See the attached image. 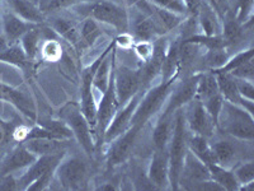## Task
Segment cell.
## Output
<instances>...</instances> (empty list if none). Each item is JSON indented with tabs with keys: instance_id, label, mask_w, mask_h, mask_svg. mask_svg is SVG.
<instances>
[{
	"instance_id": "cell-30",
	"label": "cell",
	"mask_w": 254,
	"mask_h": 191,
	"mask_svg": "<svg viewBox=\"0 0 254 191\" xmlns=\"http://www.w3.org/2000/svg\"><path fill=\"white\" fill-rule=\"evenodd\" d=\"M230 58L229 49H211L206 50L202 55V65L205 72L220 69Z\"/></svg>"
},
{
	"instance_id": "cell-13",
	"label": "cell",
	"mask_w": 254,
	"mask_h": 191,
	"mask_svg": "<svg viewBox=\"0 0 254 191\" xmlns=\"http://www.w3.org/2000/svg\"><path fill=\"white\" fill-rule=\"evenodd\" d=\"M199 76H201V73H197V74L183 79L182 82H177L173 92L168 97L162 111L176 112L178 108L183 107L185 104H188L190 101H193L196 98L197 83H198Z\"/></svg>"
},
{
	"instance_id": "cell-22",
	"label": "cell",
	"mask_w": 254,
	"mask_h": 191,
	"mask_svg": "<svg viewBox=\"0 0 254 191\" xmlns=\"http://www.w3.org/2000/svg\"><path fill=\"white\" fill-rule=\"evenodd\" d=\"M179 59H181V38L168 44L162 67L163 81L179 78Z\"/></svg>"
},
{
	"instance_id": "cell-12",
	"label": "cell",
	"mask_w": 254,
	"mask_h": 191,
	"mask_svg": "<svg viewBox=\"0 0 254 191\" xmlns=\"http://www.w3.org/2000/svg\"><path fill=\"white\" fill-rule=\"evenodd\" d=\"M185 116L186 125L192 131V134L205 136L208 139L216 129L212 119L198 99L194 98L193 101L190 102V107L187 112L185 111Z\"/></svg>"
},
{
	"instance_id": "cell-1",
	"label": "cell",
	"mask_w": 254,
	"mask_h": 191,
	"mask_svg": "<svg viewBox=\"0 0 254 191\" xmlns=\"http://www.w3.org/2000/svg\"><path fill=\"white\" fill-rule=\"evenodd\" d=\"M187 125L183 107L174 112V127L171 140L167 147L169 159V183L172 190H179V180L182 174L183 163L188 152Z\"/></svg>"
},
{
	"instance_id": "cell-14",
	"label": "cell",
	"mask_w": 254,
	"mask_h": 191,
	"mask_svg": "<svg viewBox=\"0 0 254 191\" xmlns=\"http://www.w3.org/2000/svg\"><path fill=\"white\" fill-rule=\"evenodd\" d=\"M146 176L154 189H159V190L171 189L169 159H168L167 149H155L147 167Z\"/></svg>"
},
{
	"instance_id": "cell-11",
	"label": "cell",
	"mask_w": 254,
	"mask_h": 191,
	"mask_svg": "<svg viewBox=\"0 0 254 191\" xmlns=\"http://www.w3.org/2000/svg\"><path fill=\"white\" fill-rule=\"evenodd\" d=\"M140 129L131 126L122 135L116 138L110 143V151L107 153V163L111 168L125 163L131 156L135 147L136 138L139 135Z\"/></svg>"
},
{
	"instance_id": "cell-18",
	"label": "cell",
	"mask_w": 254,
	"mask_h": 191,
	"mask_svg": "<svg viewBox=\"0 0 254 191\" xmlns=\"http://www.w3.org/2000/svg\"><path fill=\"white\" fill-rule=\"evenodd\" d=\"M215 77H216L217 87H219V91L221 93L224 101L230 102V103L246 108L248 112H251L253 115L254 101L243 98L240 93L238 92L234 78L230 74H222V73H217V74H215Z\"/></svg>"
},
{
	"instance_id": "cell-28",
	"label": "cell",
	"mask_w": 254,
	"mask_h": 191,
	"mask_svg": "<svg viewBox=\"0 0 254 191\" xmlns=\"http://www.w3.org/2000/svg\"><path fill=\"white\" fill-rule=\"evenodd\" d=\"M64 140L55 139H28L24 140L23 145L36 157L49 156V154L61 152Z\"/></svg>"
},
{
	"instance_id": "cell-33",
	"label": "cell",
	"mask_w": 254,
	"mask_h": 191,
	"mask_svg": "<svg viewBox=\"0 0 254 191\" xmlns=\"http://www.w3.org/2000/svg\"><path fill=\"white\" fill-rule=\"evenodd\" d=\"M40 54L44 61L56 63L63 58V46L55 38H47L41 44Z\"/></svg>"
},
{
	"instance_id": "cell-9",
	"label": "cell",
	"mask_w": 254,
	"mask_h": 191,
	"mask_svg": "<svg viewBox=\"0 0 254 191\" xmlns=\"http://www.w3.org/2000/svg\"><path fill=\"white\" fill-rule=\"evenodd\" d=\"M142 96V91L139 92L136 96H133L130 101L127 102L125 106H122L121 110H117L116 115L113 116V119L111 120L110 125H108L107 130L104 133L103 136V143L110 144L112 140L116 138H119L120 135L128 130L131 127V120H132L133 112H135L137 104H139L140 98Z\"/></svg>"
},
{
	"instance_id": "cell-41",
	"label": "cell",
	"mask_w": 254,
	"mask_h": 191,
	"mask_svg": "<svg viewBox=\"0 0 254 191\" xmlns=\"http://www.w3.org/2000/svg\"><path fill=\"white\" fill-rule=\"evenodd\" d=\"M231 77L238 79H244V81L253 82L254 81V61L253 59L247 63H244L243 65L238 67L237 69H234L233 72L228 73Z\"/></svg>"
},
{
	"instance_id": "cell-48",
	"label": "cell",
	"mask_w": 254,
	"mask_h": 191,
	"mask_svg": "<svg viewBox=\"0 0 254 191\" xmlns=\"http://www.w3.org/2000/svg\"><path fill=\"white\" fill-rule=\"evenodd\" d=\"M47 1H50V0H41V3H40V6H42L44 4H46Z\"/></svg>"
},
{
	"instance_id": "cell-3",
	"label": "cell",
	"mask_w": 254,
	"mask_h": 191,
	"mask_svg": "<svg viewBox=\"0 0 254 191\" xmlns=\"http://www.w3.org/2000/svg\"><path fill=\"white\" fill-rule=\"evenodd\" d=\"M217 129H221L226 134L240 140L252 142L254 139L253 115L246 108L224 101Z\"/></svg>"
},
{
	"instance_id": "cell-16",
	"label": "cell",
	"mask_w": 254,
	"mask_h": 191,
	"mask_svg": "<svg viewBox=\"0 0 254 191\" xmlns=\"http://www.w3.org/2000/svg\"><path fill=\"white\" fill-rule=\"evenodd\" d=\"M36 159H37V157L31 153L24 147L23 143H20L3 161H0V179L14 174L19 170H24V168L29 167Z\"/></svg>"
},
{
	"instance_id": "cell-19",
	"label": "cell",
	"mask_w": 254,
	"mask_h": 191,
	"mask_svg": "<svg viewBox=\"0 0 254 191\" xmlns=\"http://www.w3.org/2000/svg\"><path fill=\"white\" fill-rule=\"evenodd\" d=\"M130 29H132L131 35L133 36L135 41H153L159 36L164 35L155 22L140 12L139 9H136L135 14L130 18Z\"/></svg>"
},
{
	"instance_id": "cell-23",
	"label": "cell",
	"mask_w": 254,
	"mask_h": 191,
	"mask_svg": "<svg viewBox=\"0 0 254 191\" xmlns=\"http://www.w3.org/2000/svg\"><path fill=\"white\" fill-rule=\"evenodd\" d=\"M221 36L229 47H234L246 36V24L240 23L234 14H225L221 20Z\"/></svg>"
},
{
	"instance_id": "cell-44",
	"label": "cell",
	"mask_w": 254,
	"mask_h": 191,
	"mask_svg": "<svg viewBox=\"0 0 254 191\" xmlns=\"http://www.w3.org/2000/svg\"><path fill=\"white\" fill-rule=\"evenodd\" d=\"M0 125H1V126L5 127L6 130H8V134H9V130L13 131V129H14V126H13L12 122H6V121H4V120L1 119V117H0Z\"/></svg>"
},
{
	"instance_id": "cell-20",
	"label": "cell",
	"mask_w": 254,
	"mask_h": 191,
	"mask_svg": "<svg viewBox=\"0 0 254 191\" xmlns=\"http://www.w3.org/2000/svg\"><path fill=\"white\" fill-rule=\"evenodd\" d=\"M174 127V112L160 111L159 119L153 130V143L155 149H167Z\"/></svg>"
},
{
	"instance_id": "cell-46",
	"label": "cell",
	"mask_w": 254,
	"mask_h": 191,
	"mask_svg": "<svg viewBox=\"0 0 254 191\" xmlns=\"http://www.w3.org/2000/svg\"><path fill=\"white\" fill-rule=\"evenodd\" d=\"M98 190H103V191H112V190H117V188L116 186H113L112 184H104V185H102L101 188H98Z\"/></svg>"
},
{
	"instance_id": "cell-31",
	"label": "cell",
	"mask_w": 254,
	"mask_h": 191,
	"mask_svg": "<svg viewBox=\"0 0 254 191\" xmlns=\"http://www.w3.org/2000/svg\"><path fill=\"white\" fill-rule=\"evenodd\" d=\"M212 154H214V161L217 165H221L224 167H228L235 158V148L231 143L226 140H220L215 144H211Z\"/></svg>"
},
{
	"instance_id": "cell-38",
	"label": "cell",
	"mask_w": 254,
	"mask_h": 191,
	"mask_svg": "<svg viewBox=\"0 0 254 191\" xmlns=\"http://www.w3.org/2000/svg\"><path fill=\"white\" fill-rule=\"evenodd\" d=\"M253 4L254 0H238L237 12H235V18L239 20L240 23L244 24L253 17Z\"/></svg>"
},
{
	"instance_id": "cell-39",
	"label": "cell",
	"mask_w": 254,
	"mask_h": 191,
	"mask_svg": "<svg viewBox=\"0 0 254 191\" xmlns=\"http://www.w3.org/2000/svg\"><path fill=\"white\" fill-rule=\"evenodd\" d=\"M154 5L159 6V8L167 9L169 12H173L179 15L187 14V9H186L183 0H149Z\"/></svg>"
},
{
	"instance_id": "cell-35",
	"label": "cell",
	"mask_w": 254,
	"mask_h": 191,
	"mask_svg": "<svg viewBox=\"0 0 254 191\" xmlns=\"http://www.w3.org/2000/svg\"><path fill=\"white\" fill-rule=\"evenodd\" d=\"M40 125H42L44 127H46L47 130L51 131L54 135L58 138L59 140H64V142H66V140L72 139L74 135H72V131L70 130V127L67 126L63 120H49V121H44L40 122Z\"/></svg>"
},
{
	"instance_id": "cell-24",
	"label": "cell",
	"mask_w": 254,
	"mask_h": 191,
	"mask_svg": "<svg viewBox=\"0 0 254 191\" xmlns=\"http://www.w3.org/2000/svg\"><path fill=\"white\" fill-rule=\"evenodd\" d=\"M207 168L208 172H210V179L214 180L216 184H219L224 189V191L239 190L240 185L238 184L237 179H235L234 172L229 170L228 167H224V166L212 162L208 163Z\"/></svg>"
},
{
	"instance_id": "cell-10",
	"label": "cell",
	"mask_w": 254,
	"mask_h": 191,
	"mask_svg": "<svg viewBox=\"0 0 254 191\" xmlns=\"http://www.w3.org/2000/svg\"><path fill=\"white\" fill-rule=\"evenodd\" d=\"M66 156L65 151L59 152V153L49 154V156H41L37 157L35 162L32 163L29 167H27V171L24 172L19 179L17 180L18 189L22 190H27L29 185L35 183L36 180L40 179L41 176H44L49 171H54L56 170L58 165L60 163L61 159Z\"/></svg>"
},
{
	"instance_id": "cell-36",
	"label": "cell",
	"mask_w": 254,
	"mask_h": 191,
	"mask_svg": "<svg viewBox=\"0 0 254 191\" xmlns=\"http://www.w3.org/2000/svg\"><path fill=\"white\" fill-rule=\"evenodd\" d=\"M234 176L240 186L254 183V163L244 162L234 168Z\"/></svg>"
},
{
	"instance_id": "cell-27",
	"label": "cell",
	"mask_w": 254,
	"mask_h": 191,
	"mask_svg": "<svg viewBox=\"0 0 254 191\" xmlns=\"http://www.w3.org/2000/svg\"><path fill=\"white\" fill-rule=\"evenodd\" d=\"M187 145L188 151L193 154V156H196L199 161H202L205 165L215 162L212 149H211V144H208L207 138L192 134V136L188 138Z\"/></svg>"
},
{
	"instance_id": "cell-37",
	"label": "cell",
	"mask_w": 254,
	"mask_h": 191,
	"mask_svg": "<svg viewBox=\"0 0 254 191\" xmlns=\"http://www.w3.org/2000/svg\"><path fill=\"white\" fill-rule=\"evenodd\" d=\"M85 0H50L46 4L40 6L41 10L47 14V13H55L63 9L70 8V6H75L78 4L84 3Z\"/></svg>"
},
{
	"instance_id": "cell-15",
	"label": "cell",
	"mask_w": 254,
	"mask_h": 191,
	"mask_svg": "<svg viewBox=\"0 0 254 191\" xmlns=\"http://www.w3.org/2000/svg\"><path fill=\"white\" fill-rule=\"evenodd\" d=\"M0 99L13 104L27 119L32 120L33 122L37 121V110H36L35 102L23 91L17 90L9 84L0 82Z\"/></svg>"
},
{
	"instance_id": "cell-32",
	"label": "cell",
	"mask_w": 254,
	"mask_h": 191,
	"mask_svg": "<svg viewBox=\"0 0 254 191\" xmlns=\"http://www.w3.org/2000/svg\"><path fill=\"white\" fill-rule=\"evenodd\" d=\"M254 58V50L253 49H247V50H242V51H238L235 55L230 56L224 65H222L220 69L212 70L211 73H214V74H217V73H222V74H228V73L233 72L234 69H237L238 67L243 65L247 61L252 60Z\"/></svg>"
},
{
	"instance_id": "cell-43",
	"label": "cell",
	"mask_w": 254,
	"mask_h": 191,
	"mask_svg": "<svg viewBox=\"0 0 254 191\" xmlns=\"http://www.w3.org/2000/svg\"><path fill=\"white\" fill-rule=\"evenodd\" d=\"M135 44V38L131 35L130 32H125V33H119V36L115 40V46H119L124 50L132 49Z\"/></svg>"
},
{
	"instance_id": "cell-26",
	"label": "cell",
	"mask_w": 254,
	"mask_h": 191,
	"mask_svg": "<svg viewBox=\"0 0 254 191\" xmlns=\"http://www.w3.org/2000/svg\"><path fill=\"white\" fill-rule=\"evenodd\" d=\"M42 37H44V31H42V28L38 24V26L29 29L26 35L20 38L19 45L22 47V50L24 51V54H26L27 58H28V60L33 61L37 58L38 54H40Z\"/></svg>"
},
{
	"instance_id": "cell-25",
	"label": "cell",
	"mask_w": 254,
	"mask_h": 191,
	"mask_svg": "<svg viewBox=\"0 0 254 191\" xmlns=\"http://www.w3.org/2000/svg\"><path fill=\"white\" fill-rule=\"evenodd\" d=\"M50 28L55 32L56 35L65 38L67 42L72 45L81 44L80 41V31L76 28V26L72 23L70 19L65 18H54L50 22Z\"/></svg>"
},
{
	"instance_id": "cell-40",
	"label": "cell",
	"mask_w": 254,
	"mask_h": 191,
	"mask_svg": "<svg viewBox=\"0 0 254 191\" xmlns=\"http://www.w3.org/2000/svg\"><path fill=\"white\" fill-rule=\"evenodd\" d=\"M132 49L142 63H147L153 58L154 41H135Z\"/></svg>"
},
{
	"instance_id": "cell-21",
	"label": "cell",
	"mask_w": 254,
	"mask_h": 191,
	"mask_svg": "<svg viewBox=\"0 0 254 191\" xmlns=\"http://www.w3.org/2000/svg\"><path fill=\"white\" fill-rule=\"evenodd\" d=\"M10 12L29 23L41 24L45 20V13L31 0H5Z\"/></svg>"
},
{
	"instance_id": "cell-17",
	"label": "cell",
	"mask_w": 254,
	"mask_h": 191,
	"mask_svg": "<svg viewBox=\"0 0 254 191\" xmlns=\"http://www.w3.org/2000/svg\"><path fill=\"white\" fill-rule=\"evenodd\" d=\"M1 26H3V37L5 38L6 42L9 45H17L29 29L38 24L29 23L9 10L1 15Z\"/></svg>"
},
{
	"instance_id": "cell-8",
	"label": "cell",
	"mask_w": 254,
	"mask_h": 191,
	"mask_svg": "<svg viewBox=\"0 0 254 191\" xmlns=\"http://www.w3.org/2000/svg\"><path fill=\"white\" fill-rule=\"evenodd\" d=\"M115 90L120 107L139 92H141V78L139 69H131L128 67L115 68Z\"/></svg>"
},
{
	"instance_id": "cell-5",
	"label": "cell",
	"mask_w": 254,
	"mask_h": 191,
	"mask_svg": "<svg viewBox=\"0 0 254 191\" xmlns=\"http://www.w3.org/2000/svg\"><path fill=\"white\" fill-rule=\"evenodd\" d=\"M60 119L70 127L72 135L79 145L83 148V151L88 156H93L95 151L94 131L88 122L87 117L84 116L80 104L75 102H69L65 104L60 111Z\"/></svg>"
},
{
	"instance_id": "cell-29",
	"label": "cell",
	"mask_w": 254,
	"mask_h": 191,
	"mask_svg": "<svg viewBox=\"0 0 254 191\" xmlns=\"http://www.w3.org/2000/svg\"><path fill=\"white\" fill-rule=\"evenodd\" d=\"M0 61L14 65V67H18L23 70L29 68L32 63L31 60H28V58L26 56V54H24L19 44L9 45L8 47L1 50L0 51Z\"/></svg>"
},
{
	"instance_id": "cell-7",
	"label": "cell",
	"mask_w": 254,
	"mask_h": 191,
	"mask_svg": "<svg viewBox=\"0 0 254 191\" xmlns=\"http://www.w3.org/2000/svg\"><path fill=\"white\" fill-rule=\"evenodd\" d=\"M115 68L111 72L107 90L102 95L99 103H97V125H95L94 134L98 139V143H103L104 133L120 107L115 90Z\"/></svg>"
},
{
	"instance_id": "cell-47",
	"label": "cell",
	"mask_w": 254,
	"mask_h": 191,
	"mask_svg": "<svg viewBox=\"0 0 254 191\" xmlns=\"http://www.w3.org/2000/svg\"><path fill=\"white\" fill-rule=\"evenodd\" d=\"M31 1H32V3H35V4H36V5H38V6H40V3H41V0H31Z\"/></svg>"
},
{
	"instance_id": "cell-4",
	"label": "cell",
	"mask_w": 254,
	"mask_h": 191,
	"mask_svg": "<svg viewBox=\"0 0 254 191\" xmlns=\"http://www.w3.org/2000/svg\"><path fill=\"white\" fill-rule=\"evenodd\" d=\"M79 5L81 8V10H79L81 14L88 15L99 23L113 27L119 33L130 32V15L125 6L107 0L95 1L92 4L80 3Z\"/></svg>"
},
{
	"instance_id": "cell-34",
	"label": "cell",
	"mask_w": 254,
	"mask_h": 191,
	"mask_svg": "<svg viewBox=\"0 0 254 191\" xmlns=\"http://www.w3.org/2000/svg\"><path fill=\"white\" fill-rule=\"evenodd\" d=\"M79 31H80V41L85 46L94 45L95 41L102 36V31L97 23V20L89 17L84 20Z\"/></svg>"
},
{
	"instance_id": "cell-45",
	"label": "cell",
	"mask_w": 254,
	"mask_h": 191,
	"mask_svg": "<svg viewBox=\"0 0 254 191\" xmlns=\"http://www.w3.org/2000/svg\"><path fill=\"white\" fill-rule=\"evenodd\" d=\"M6 135H8V130H6L5 127L0 125V144L5 140Z\"/></svg>"
},
{
	"instance_id": "cell-2",
	"label": "cell",
	"mask_w": 254,
	"mask_h": 191,
	"mask_svg": "<svg viewBox=\"0 0 254 191\" xmlns=\"http://www.w3.org/2000/svg\"><path fill=\"white\" fill-rule=\"evenodd\" d=\"M178 78L171 79V81H162L154 87L149 88L146 92H142L139 104L133 112L131 126L139 127L140 130L149 120L160 112L164 107L168 97L173 92Z\"/></svg>"
},
{
	"instance_id": "cell-6",
	"label": "cell",
	"mask_w": 254,
	"mask_h": 191,
	"mask_svg": "<svg viewBox=\"0 0 254 191\" xmlns=\"http://www.w3.org/2000/svg\"><path fill=\"white\" fill-rule=\"evenodd\" d=\"M87 165L79 157H64L56 167L55 177L64 190H80L87 180Z\"/></svg>"
},
{
	"instance_id": "cell-42",
	"label": "cell",
	"mask_w": 254,
	"mask_h": 191,
	"mask_svg": "<svg viewBox=\"0 0 254 191\" xmlns=\"http://www.w3.org/2000/svg\"><path fill=\"white\" fill-rule=\"evenodd\" d=\"M234 78V77H233ZM235 84H237L238 92L240 93L243 98L249 99V101H254V87L253 82L244 81V79H238L234 78Z\"/></svg>"
},
{
	"instance_id": "cell-49",
	"label": "cell",
	"mask_w": 254,
	"mask_h": 191,
	"mask_svg": "<svg viewBox=\"0 0 254 191\" xmlns=\"http://www.w3.org/2000/svg\"><path fill=\"white\" fill-rule=\"evenodd\" d=\"M0 161H1V154H0Z\"/></svg>"
}]
</instances>
